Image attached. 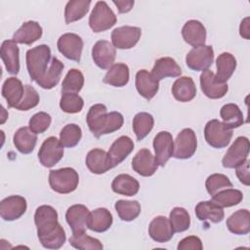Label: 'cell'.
<instances>
[{"label":"cell","instance_id":"13","mask_svg":"<svg viewBox=\"0 0 250 250\" xmlns=\"http://www.w3.org/2000/svg\"><path fill=\"white\" fill-rule=\"evenodd\" d=\"M27 203L21 195H11L4 198L0 203V216L4 221L20 219L26 211Z\"/></svg>","mask_w":250,"mask_h":250},{"label":"cell","instance_id":"22","mask_svg":"<svg viewBox=\"0 0 250 250\" xmlns=\"http://www.w3.org/2000/svg\"><path fill=\"white\" fill-rule=\"evenodd\" d=\"M182 36L184 40L193 48L205 45L206 29L204 25L195 20L188 21L182 28Z\"/></svg>","mask_w":250,"mask_h":250},{"label":"cell","instance_id":"29","mask_svg":"<svg viewBox=\"0 0 250 250\" xmlns=\"http://www.w3.org/2000/svg\"><path fill=\"white\" fill-rule=\"evenodd\" d=\"M172 94L179 102H190L196 96V86L190 77L183 76L173 83Z\"/></svg>","mask_w":250,"mask_h":250},{"label":"cell","instance_id":"28","mask_svg":"<svg viewBox=\"0 0 250 250\" xmlns=\"http://www.w3.org/2000/svg\"><path fill=\"white\" fill-rule=\"evenodd\" d=\"M195 215L200 221H209L211 223H221L225 217L223 207L212 200L200 201L195 206Z\"/></svg>","mask_w":250,"mask_h":250},{"label":"cell","instance_id":"31","mask_svg":"<svg viewBox=\"0 0 250 250\" xmlns=\"http://www.w3.org/2000/svg\"><path fill=\"white\" fill-rule=\"evenodd\" d=\"M229 230L234 234L244 235L250 231V213L247 209H239L227 220Z\"/></svg>","mask_w":250,"mask_h":250},{"label":"cell","instance_id":"10","mask_svg":"<svg viewBox=\"0 0 250 250\" xmlns=\"http://www.w3.org/2000/svg\"><path fill=\"white\" fill-rule=\"evenodd\" d=\"M249 148L250 144L248 138L243 136L236 138L222 160L223 166L229 169L235 168L237 165L241 164L247 159Z\"/></svg>","mask_w":250,"mask_h":250},{"label":"cell","instance_id":"3","mask_svg":"<svg viewBox=\"0 0 250 250\" xmlns=\"http://www.w3.org/2000/svg\"><path fill=\"white\" fill-rule=\"evenodd\" d=\"M26 67L31 80L37 82L47 71L51 63V49L42 44L29 49L25 56Z\"/></svg>","mask_w":250,"mask_h":250},{"label":"cell","instance_id":"11","mask_svg":"<svg viewBox=\"0 0 250 250\" xmlns=\"http://www.w3.org/2000/svg\"><path fill=\"white\" fill-rule=\"evenodd\" d=\"M142 30L137 26L124 25L114 28L111 32V42L114 48L117 49H131L140 40Z\"/></svg>","mask_w":250,"mask_h":250},{"label":"cell","instance_id":"33","mask_svg":"<svg viewBox=\"0 0 250 250\" xmlns=\"http://www.w3.org/2000/svg\"><path fill=\"white\" fill-rule=\"evenodd\" d=\"M111 188L117 194L133 196L138 193L140 184L134 177L128 174H120L113 179Z\"/></svg>","mask_w":250,"mask_h":250},{"label":"cell","instance_id":"32","mask_svg":"<svg viewBox=\"0 0 250 250\" xmlns=\"http://www.w3.org/2000/svg\"><path fill=\"white\" fill-rule=\"evenodd\" d=\"M112 222V215L106 208H98L90 213L87 228L95 232H104L111 227Z\"/></svg>","mask_w":250,"mask_h":250},{"label":"cell","instance_id":"46","mask_svg":"<svg viewBox=\"0 0 250 250\" xmlns=\"http://www.w3.org/2000/svg\"><path fill=\"white\" fill-rule=\"evenodd\" d=\"M84 105L83 99L76 93H62L60 107L66 113H78Z\"/></svg>","mask_w":250,"mask_h":250},{"label":"cell","instance_id":"18","mask_svg":"<svg viewBox=\"0 0 250 250\" xmlns=\"http://www.w3.org/2000/svg\"><path fill=\"white\" fill-rule=\"evenodd\" d=\"M90 211L85 205L74 204L70 206L65 213V220L70 227L72 233L84 232L87 228Z\"/></svg>","mask_w":250,"mask_h":250},{"label":"cell","instance_id":"50","mask_svg":"<svg viewBox=\"0 0 250 250\" xmlns=\"http://www.w3.org/2000/svg\"><path fill=\"white\" fill-rule=\"evenodd\" d=\"M178 250H187V249H195V250H201L203 248L202 242L199 237L195 235L187 236L184 239H182L178 246Z\"/></svg>","mask_w":250,"mask_h":250},{"label":"cell","instance_id":"20","mask_svg":"<svg viewBox=\"0 0 250 250\" xmlns=\"http://www.w3.org/2000/svg\"><path fill=\"white\" fill-rule=\"evenodd\" d=\"M135 85L138 93L147 101L151 100L159 89V81L146 69H141L137 72Z\"/></svg>","mask_w":250,"mask_h":250},{"label":"cell","instance_id":"17","mask_svg":"<svg viewBox=\"0 0 250 250\" xmlns=\"http://www.w3.org/2000/svg\"><path fill=\"white\" fill-rule=\"evenodd\" d=\"M158 164L149 149L142 148L132 159L133 170L143 177H150L157 170Z\"/></svg>","mask_w":250,"mask_h":250},{"label":"cell","instance_id":"1","mask_svg":"<svg viewBox=\"0 0 250 250\" xmlns=\"http://www.w3.org/2000/svg\"><path fill=\"white\" fill-rule=\"evenodd\" d=\"M37 236L44 248L59 249L66 239L64 229L58 221V213L50 205L39 206L34 214Z\"/></svg>","mask_w":250,"mask_h":250},{"label":"cell","instance_id":"52","mask_svg":"<svg viewBox=\"0 0 250 250\" xmlns=\"http://www.w3.org/2000/svg\"><path fill=\"white\" fill-rule=\"evenodd\" d=\"M113 4L117 7L118 12L123 14L131 11V9L134 6V1L128 0V1H113Z\"/></svg>","mask_w":250,"mask_h":250},{"label":"cell","instance_id":"12","mask_svg":"<svg viewBox=\"0 0 250 250\" xmlns=\"http://www.w3.org/2000/svg\"><path fill=\"white\" fill-rule=\"evenodd\" d=\"M57 47L66 59L79 62L83 49V40L79 35L75 33L62 34L57 42Z\"/></svg>","mask_w":250,"mask_h":250},{"label":"cell","instance_id":"24","mask_svg":"<svg viewBox=\"0 0 250 250\" xmlns=\"http://www.w3.org/2000/svg\"><path fill=\"white\" fill-rule=\"evenodd\" d=\"M41 25L34 21H28L21 24V26L14 33L13 40L19 44L31 45L42 36Z\"/></svg>","mask_w":250,"mask_h":250},{"label":"cell","instance_id":"4","mask_svg":"<svg viewBox=\"0 0 250 250\" xmlns=\"http://www.w3.org/2000/svg\"><path fill=\"white\" fill-rule=\"evenodd\" d=\"M79 183L78 173L70 167L51 170L49 173V185L51 188L62 194L74 191Z\"/></svg>","mask_w":250,"mask_h":250},{"label":"cell","instance_id":"51","mask_svg":"<svg viewBox=\"0 0 250 250\" xmlns=\"http://www.w3.org/2000/svg\"><path fill=\"white\" fill-rule=\"evenodd\" d=\"M235 173L240 183H242L245 186H249L250 180H249V160L248 159H246L241 164L235 167Z\"/></svg>","mask_w":250,"mask_h":250},{"label":"cell","instance_id":"47","mask_svg":"<svg viewBox=\"0 0 250 250\" xmlns=\"http://www.w3.org/2000/svg\"><path fill=\"white\" fill-rule=\"evenodd\" d=\"M205 188L207 189V192L213 196L217 192H219L222 189L232 188V183L229 181V179L224 175V174H212L210 175L205 182Z\"/></svg>","mask_w":250,"mask_h":250},{"label":"cell","instance_id":"38","mask_svg":"<svg viewBox=\"0 0 250 250\" xmlns=\"http://www.w3.org/2000/svg\"><path fill=\"white\" fill-rule=\"evenodd\" d=\"M220 115L223 119V123L230 129L238 128L244 123L243 114L240 108L235 104H227L222 106Z\"/></svg>","mask_w":250,"mask_h":250},{"label":"cell","instance_id":"34","mask_svg":"<svg viewBox=\"0 0 250 250\" xmlns=\"http://www.w3.org/2000/svg\"><path fill=\"white\" fill-rule=\"evenodd\" d=\"M104 83L113 87H123L129 81V67L125 63H114L112 64L107 72L105 73Z\"/></svg>","mask_w":250,"mask_h":250},{"label":"cell","instance_id":"41","mask_svg":"<svg viewBox=\"0 0 250 250\" xmlns=\"http://www.w3.org/2000/svg\"><path fill=\"white\" fill-rule=\"evenodd\" d=\"M243 199V193L234 188H225L212 196V201L221 207H231L239 204Z\"/></svg>","mask_w":250,"mask_h":250},{"label":"cell","instance_id":"30","mask_svg":"<svg viewBox=\"0 0 250 250\" xmlns=\"http://www.w3.org/2000/svg\"><path fill=\"white\" fill-rule=\"evenodd\" d=\"M13 142L16 148L23 153L28 154L31 153L37 143V136L33 133L29 127H21L20 128L13 137Z\"/></svg>","mask_w":250,"mask_h":250},{"label":"cell","instance_id":"49","mask_svg":"<svg viewBox=\"0 0 250 250\" xmlns=\"http://www.w3.org/2000/svg\"><path fill=\"white\" fill-rule=\"evenodd\" d=\"M39 95L30 85H24V94L20 104L15 107L18 110L25 111L35 107L39 104Z\"/></svg>","mask_w":250,"mask_h":250},{"label":"cell","instance_id":"36","mask_svg":"<svg viewBox=\"0 0 250 250\" xmlns=\"http://www.w3.org/2000/svg\"><path fill=\"white\" fill-rule=\"evenodd\" d=\"M63 63L57 58H53L49 68L44 75L36 82L41 88L50 90L54 88L60 81L62 72L63 70Z\"/></svg>","mask_w":250,"mask_h":250},{"label":"cell","instance_id":"27","mask_svg":"<svg viewBox=\"0 0 250 250\" xmlns=\"http://www.w3.org/2000/svg\"><path fill=\"white\" fill-rule=\"evenodd\" d=\"M24 94V86L16 77L7 78L2 86V96L7 101L9 107H16Z\"/></svg>","mask_w":250,"mask_h":250},{"label":"cell","instance_id":"39","mask_svg":"<svg viewBox=\"0 0 250 250\" xmlns=\"http://www.w3.org/2000/svg\"><path fill=\"white\" fill-rule=\"evenodd\" d=\"M154 119L151 114L147 112H139L133 118V130L138 139L141 141L145 139L152 130Z\"/></svg>","mask_w":250,"mask_h":250},{"label":"cell","instance_id":"26","mask_svg":"<svg viewBox=\"0 0 250 250\" xmlns=\"http://www.w3.org/2000/svg\"><path fill=\"white\" fill-rule=\"evenodd\" d=\"M134 142L128 136H121L116 139L108 149V156L111 160L112 166L115 167L120 164L133 151Z\"/></svg>","mask_w":250,"mask_h":250},{"label":"cell","instance_id":"40","mask_svg":"<svg viewBox=\"0 0 250 250\" xmlns=\"http://www.w3.org/2000/svg\"><path fill=\"white\" fill-rule=\"evenodd\" d=\"M114 208L122 221L131 222L141 214V205L137 200H117Z\"/></svg>","mask_w":250,"mask_h":250},{"label":"cell","instance_id":"43","mask_svg":"<svg viewBox=\"0 0 250 250\" xmlns=\"http://www.w3.org/2000/svg\"><path fill=\"white\" fill-rule=\"evenodd\" d=\"M169 221L174 232H183L190 226V216L183 207H175L170 212Z\"/></svg>","mask_w":250,"mask_h":250},{"label":"cell","instance_id":"37","mask_svg":"<svg viewBox=\"0 0 250 250\" xmlns=\"http://www.w3.org/2000/svg\"><path fill=\"white\" fill-rule=\"evenodd\" d=\"M91 5L90 0H72L68 1L64 8L65 23H71L79 21L88 13Z\"/></svg>","mask_w":250,"mask_h":250},{"label":"cell","instance_id":"45","mask_svg":"<svg viewBox=\"0 0 250 250\" xmlns=\"http://www.w3.org/2000/svg\"><path fill=\"white\" fill-rule=\"evenodd\" d=\"M81 138L82 130L78 125L74 123L65 125L60 133V141L65 147H73L77 146Z\"/></svg>","mask_w":250,"mask_h":250},{"label":"cell","instance_id":"14","mask_svg":"<svg viewBox=\"0 0 250 250\" xmlns=\"http://www.w3.org/2000/svg\"><path fill=\"white\" fill-rule=\"evenodd\" d=\"M153 148L157 164L164 167L167 161L173 156L174 142L172 134L167 131L159 132L153 139Z\"/></svg>","mask_w":250,"mask_h":250},{"label":"cell","instance_id":"2","mask_svg":"<svg viewBox=\"0 0 250 250\" xmlns=\"http://www.w3.org/2000/svg\"><path fill=\"white\" fill-rule=\"evenodd\" d=\"M86 122L91 133L96 138H100L103 135L119 130L123 125L124 118L120 112L111 111L107 113L104 104H96L89 108Z\"/></svg>","mask_w":250,"mask_h":250},{"label":"cell","instance_id":"5","mask_svg":"<svg viewBox=\"0 0 250 250\" xmlns=\"http://www.w3.org/2000/svg\"><path fill=\"white\" fill-rule=\"evenodd\" d=\"M117 21L113 11L104 1H98L89 17V25L94 32H103L111 28Z\"/></svg>","mask_w":250,"mask_h":250},{"label":"cell","instance_id":"6","mask_svg":"<svg viewBox=\"0 0 250 250\" xmlns=\"http://www.w3.org/2000/svg\"><path fill=\"white\" fill-rule=\"evenodd\" d=\"M204 137L209 146L215 148H223L229 144L232 137V129L218 119H212L205 125Z\"/></svg>","mask_w":250,"mask_h":250},{"label":"cell","instance_id":"16","mask_svg":"<svg viewBox=\"0 0 250 250\" xmlns=\"http://www.w3.org/2000/svg\"><path fill=\"white\" fill-rule=\"evenodd\" d=\"M115 48L107 40H99L92 48V58L97 66L108 69L115 60Z\"/></svg>","mask_w":250,"mask_h":250},{"label":"cell","instance_id":"35","mask_svg":"<svg viewBox=\"0 0 250 250\" xmlns=\"http://www.w3.org/2000/svg\"><path fill=\"white\" fill-rule=\"evenodd\" d=\"M217 74L216 78L223 83H226L233 74L236 68V60L230 53L225 52L219 55L216 60Z\"/></svg>","mask_w":250,"mask_h":250},{"label":"cell","instance_id":"19","mask_svg":"<svg viewBox=\"0 0 250 250\" xmlns=\"http://www.w3.org/2000/svg\"><path fill=\"white\" fill-rule=\"evenodd\" d=\"M86 166L93 174L101 175L113 168L108 153L101 148H93L86 155Z\"/></svg>","mask_w":250,"mask_h":250},{"label":"cell","instance_id":"21","mask_svg":"<svg viewBox=\"0 0 250 250\" xmlns=\"http://www.w3.org/2000/svg\"><path fill=\"white\" fill-rule=\"evenodd\" d=\"M0 56L7 71L11 74H18L20 71V50L13 39L3 41Z\"/></svg>","mask_w":250,"mask_h":250},{"label":"cell","instance_id":"42","mask_svg":"<svg viewBox=\"0 0 250 250\" xmlns=\"http://www.w3.org/2000/svg\"><path fill=\"white\" fill-rule=\"evenodd\" d=\"M69 244L81 250H102L104 248L102 242L92 236H89L84 232L72 233L69 238Z\"/></svg>","mask_w":250,"mask_h":250},{"label":"cell","instance_id":"23","mask_svg":"<svg viewBox=\"0 0 250 250\" xmlns=\"http://www.w3.org/2000/svg\"><path fill=\"white\" fill-rule=\"evenodd\" d=\"M148 234L158 243L168 242L174 235L169 219L164 216H157L149 223Z\"/></svg>","mask_w":250,"mask_h":250},{"label":"cell","instance_id":"15","mask_svg":"<svg viewBox=\"0 0 250 250\" xmlns=\"http://www.w3.org/2000/svg\"><path fill=\"white\" fill-rule=\"evenodd\" d=\"M200 87L203 94L212 100L223 98L229 90L228 84L220 82L214 72L209 69L202 71L200 75Z\"/></svg>","mask_w":250,"mask_h":250},{"label":"cell","instance_id":"25","mask_svg":"<svg viewBox=\"0 0 250 250\" xmlns=\"http://www.w3.org/2000/svg\"><path fill=\"white\" fill-rule=\"evenodd\" d=\"M150 73L156 80L160 81L167 77H179L182 74V69L174 59L164 57L155 61Z\"/></svg>","mask_w":250,"mask_h":250},{"label":"cell","instance_id":"9","mask_svg":"<svg viewBox=\"0 0 250 250\" xmlns=\"http://www.w3.org/2000/svg\"><path fill=\"white\" fill-rule=\"evenodd\" d=\"M63 156V146L56 137L47 138L38 151L40 163L47 168L55 166Z\"/></svg>","mask_w":250,"mask_h":250},{"label":"cell","instance_id":"44","mask_svg":"<svg viewBox=\"0 0 250 250\" xmlns=\"http://www.w3.org/2000/svg\"><path fill=\"white\" fill-rule=\"evenodd\" d=\"M84 85V76L79 69L72 68L66 73L62 84V93H79Z\"/></svg>","mask_w":250,"mask_h":250},{"label":"cell","instance_id":"7","mask_svg":"<svg viewBox=\"0 0 250 250\" xmlns=\"http://www.w3.org/2000/svg\"><path fill=\"white\" fill-rule=\"evenodd\" d=\"M197 139L194 131L190 128L183 129L174 142L173 156L177 159H188L196 151Z\"/></svg>","mask_w":250,"mask_h":250},{"label":"cell","instance_id":"48","mask_svg":"<svg viewBox=\"0 0 250 250\" xmlns=\"http://www.w3.org/2000/svg\"><path fill=\"white\" fill-rule=\"evenodd\" d=\"M52 122V117L50 114L44 111L35 113L28 122L29 129L35 134L44 133L50 126Z\"/></svg>","mask_w":250,"mask_h":250},{"label":"cell","instance_id":"8","mask_svg":"<svg viewBox=\"0 0 250 250\" xmlns=\"http://www.w3.org/2000/svg\"><path fill=\"white\" fill-rule=\"evenodd\" d=\"M214 61V51L210 45L192 48L186 56V63L194 71H204L211 66Z\"/></svg>","mask_w":250,"mask_h":250},{"label":"cell","instance_id":"53","mask_svg":"<svg viewBox=\"0 0 250 250\" xmlns=\"http://www.w3.org/2000/svg\"><path fill=\"white\" fill-rule=\"evenodd\" d=\"M249 31H250V28H249V17H246L240 23V26H239V33L240 35L245 38V39H249Z\"/></svg>","mask_w":250,"mask_h":250}]
</instances>
